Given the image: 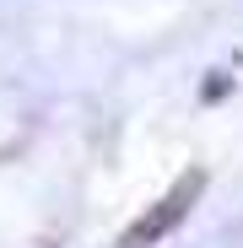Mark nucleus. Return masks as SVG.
Instances as JSON below:
<instances>
[{
  "label": "nucleus",
  "instance_id": "nucleus-1",
  "mask_svg": "<svg viewBox=\"0 0 243 248\" xmlns=\"http://www.w3.org/2000/svg\"><path fill=\"white\" fill-rule=\"evenodd\" d=\"M194 189H200V178H184V184H178V189H173L168 200H162V205H157L151 216H141V221H135V227L125 232V243H119V248H146V243H157L162 232H168V227H173V221H178V216L189 211Z\"/></svg>",
  "mask_w": 243,
  "mask_h": 248
}]
</instances>
